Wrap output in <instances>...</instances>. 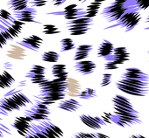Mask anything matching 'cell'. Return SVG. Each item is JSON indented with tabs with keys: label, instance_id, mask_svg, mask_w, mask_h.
I'll list each match as a JSON object with an SVG mask.
<instances>
[{
	"label": "cell",
	"instance_id": "6da1fadb",
	"mask_svg": "<svg viewBox=\"0 0 149 138\" xmlns=\"http://www.w3.org/2000/svg\"><path fill=\"white\" fill-rule=\"evenodd\" d=\"M116 88L128 95L145 97L149 91V75L137 67H128L117 81Z\"/></svg>",
	"mask_w": 149,
	"mask_h": 138
},
{
	"label": "cell",
	"instance_id": "7a4b0ae2",
	"mask_svg": "<svg viewBox=\"0 0 149 138\" xmlns=\"http://www.w3.org/2000/svg\"><path fill=\"white\" fill-rule=\"evenodd\" d=\"M114 112L111 115L112 123L120 127H132L141 123L139 113L134 108L131 101L125 96L116 95L111 99Z\"/></svg>",
	"mask_w": 149,
	"mask_h": 138
},
{
	"label": "cell",
	"instance_id": "3957f363",
	"mask_svg": "<svg viewBox=\"0 0 149 138\" xmlns=\"http://www.w3.org/2000/svg\"><path fill=\"white\" fill-rule=\"evenodd\" d=\"M31 130L40 138H61L63 131L51 121H42L38 124H32Z\"/></svg>",
	"mask_w": 149,
	"mask_h": 138
},
{
	"label": "cell",
	"instance_id": "277c9868",
	"mask_svg": "<svg viewBox=\"0 0 149 138\" xmlns=\"http://www.w3.org/2000/svg\"><path fill=\"white\" fill-rule=\"evenodd\" d=\"M139 12L140 11L132 7L127 12H125L122 16V18L117 23L113 24L110 27H107L106 29L114 28V27H121V28H124L125 32L132 31L138 26V24L139 23L141 19V14Z\"/></svg>",
	"mask_w": 149,
	"mask_h": 138
},
{
	"label": "cell",
	"instance_id": "5b68a950",
	"mask_svg": "<svg viewBox=\"0 0 149 138\" xmlns=\"http://www.w3.org/2000/svg\"><path fill=\"white\" fill-rule=\"evenodd\" d=\"M93 25V19H89L84 16L74 20L67 21L66 23L67 29L72 36H80L87 33Z\"/></svg>",
	"mask_w": 149,
	"mask_h": 138
},
{
	"label": "cell",
	"instance_id": "8992f818",
	"mask_svg": "<svg viewBox=\"0 0 149 138\" xmlns=\"http://www.w3.org/2000/svg\"><path fill=\"white\" fill-rule=\"evenodd\" d=\"M132 7L129 6L128 5H120V4H116L115 2H112L109 6L103 9L100 14L102 18H104L106 20V22L115 24Z\"/></svg>",
	"mask_w": 149,
	"mask_h": 138
},
{
	"label": "cell",
	"instance_id": "52a82bcc",
	"mask_svg": "<svg viewBox=\"0 0 149 138\" xmlns=\"http://www.w3.org/2000/svg\"><path fill=\"white\" fill-rule=\"evenodd\" d=\"M50 114L51 113L47 105L40 101H36V103L33 106H32L30 108L25 111L26 116L30 117L33 121H38L48 120Z\"/></svg>",
	"mask_w": 149,
	"mask_h": 138
},
{
	"label": "cell",
	"instance_id": "ba28073f",
	"mask_svg": "<svg viewBox=\"0 0 149 138\" xmlns=\"http://www.w3.org/2000/svg\"><path fill=\"white\" fill-rule=\"evenodd\" d=\"M40 93L44 92H67L68 82L61 81L58 79L47 80L44 83L39 85Z\"/></svg>",
	"mask_w": 149,
	"mask_h": 138
},
{
	"label": "cell",
	"instance_id": "9c48e42d",
	"mask_svg": "<svg viewBox=\"0 0 149 138\" xmlns=\"http://www.w3.org/2000/svg\"><path fill=\"white\" fill-rule=\"evenodd\" d=\"M45 73L46 68L44 66L40 65H33L25 77L28 78L33 84H37L39 86L47 81Z\"/></svg>",
	"mask_w": 149,
	"mask_h": 138
},
{
	"label": "cell",
	"instance_id": "30bf717a",
	"mask_svg": "<svg viewBox=\"0 0 149 138\" xmlns=\"http://www.w3.org/2000/svg\"><path fill=\"white\" fill-rule=\"evenodd\" d=\"M67 92H44L40 93L38 95H35V101L42 102L46 105H51L57 101L64 100L66 97Z\"/></svg>",
	"mask_w": 149,
	"mask_h": 138
},
{
	"label": "cell",
	"instance_id": "8fae6325",
	"mask_svg": "<svg viewBox=\"0 0 149 138\" xmlns=\"http://www.w3.org/2000/svg\"><path fill=\"white\" fill-rule=\"evenodd\" d=\"M50 14H52V15H61L68 21H70V20L77 19L80 17L84 16L85 12H84V8H79L77 6V5L73 4V5H69V6H66L62 12H54V13H50Z\"/></svg>",
	"mask_w": 149,
	"mask_h": 138
},
{
	"label": "cell",
	"instance_id": "7c38bea8",
	"mask_svg": "<svg viewBox=\"0 0 149 138\" xmlns=\"http://www.w3.org/2000/svg\"><path fill=\"white\" fill-rule=\"evenodd\" d=\"M129 59H130V53L127 52L126 47L124 46L115 47L112 54L108 58L104 59L105 61H112L118 66L125 64Z\"/></svg>",
	"mask_w": 149,
	"mask_h": 138
},
{
	"label": "cell",
	"instance_id": "4fadbf2b",
	"mask_svg": "<svg viewBox=\"0 0 149 138\" xmlns=\"http://www.w3.org/2000/svg\"><path fill=\"white\" fill-rule=\"evenodd\" d=\"M24 24L25 23L19 21L16 19H13L12 21H6L2 19L1 23H0V30L6 31L14 39L17 38L19 34L21 32Z\"/></svg>",
	"mask_w": 149,
	"mask_h": 138
},
{
	"label": "cell",
	"instance_id": "5bb4252c",
	"mask_svg": "<svg viewBox=\"0 0 149 138\" xmlns=\"http://www.w3.org/2000/svg\"><path fill=\"white\" fill-rule=\"evenodd\" d=\"M20 108L15 100L8 94L0 100V115H8L10 113L19 110Z\"/></svg>",
	"mask_w": 149,
	"mask_h": 138
},
{
	"label": "cell",
	"instance_id": "9a60e30c",
	"mask_svg": "<svg viewBox=\"0 0 149 138\" xmlns=\"http://www.w3.org/2000/svg\"><path fill=\"white\" fill-rule=\"evenodd\" d=\"M32 121L33 120L28 116H19L15 118L14 121L13 122V127L18 131L20 135L26 136L31 129Z\"/></svg>",
	"mask_w": 149,
	"mask_h": 138
},
{
	"label": "cell",
	"instance_id": "2e32d148",
	"mask_svg": "<svg viewBox=\"0 0 149 138\" xmlns=\"http://www.w3.org/2000/svg\"><path fill=\"white\" fill-rule=\"evenodd\" d=\"M74 68L76 72L79 73L82 75H90L95 72L97 65L94 61L85 59L76 62L74 65Z\"/></svg>",
	"mask_w": 149,
	"mask_h": 138
},
{
	"label": "cell",
	"instance_id": "e0dca14e",
	"mask_svg": "<svg viewBox=\"0 0 149 138\" xmlns=\"http://www.w3.org/2000/svg\"><path fill=\"white\" fill-rule=\"evenodd\" d=\"M42 44L43 39L37 35H30L26 38H24L21 41L18 42V45L34 52H38L40 49Z\"/></svg>",
	"mask_w": 149,
	"mask_h": 138
},
{
	"label": "cell",
	"instance_id": "ac0fdd59",
	"mask_svg": "<svg viewBox=\"0 0 149 138\" xmlns=\"http://www.w3.org/2000/svg\"><path fill=\"white\" fill-rule=\"evenodd\" d=\"M79 119L85 126L95 130L102 128V127L106 124L104 121L102 119V117L100 116H92L90 115L84 114L79 116Z\"/></svg>",
	"mask_w": 149,
	"mask_h": 138
},
{
	"label": "cell",
	"instance_id": "d6986e66",
	"mask_svg": "<svg viewBox=\"0 0 149 138\" xmlns=\"http://www.w3.org/2000/svg\"><path fill=\"white\" fill-rule=\"evenodd\" d=\"M37 10H35L33 7H27L22 11L15 12L13 13V17L23 23H31L35 22V18L37 16Z\"/></svg>",
	"mask_w": 149,
	"mask_h": 138
},
{
	"label": "cell",
	"instance_id": "ffe728a7",
	"mask_svg": "<svg viewBox=\"0 0 149 138\" xmlns=\"http://www.w3.org/2000/svg\"><path fill=\"white\" fill-rule=\"evenodd\" d=\"M6 56L13 59L23 60L26 57V48H24L23 46L13 44L10 46V48L6 51Z\"/></svg>",
	"mask_w": 149,
	"mask_h": 138
},
{
	"label": "cell",
	"instance_id": "44dd1931",
	"mask_svg": "<svg viewBox=\"0 0 149 138\" xmlns=\"http://www.w3.org/2000/svg\"><path fill=\"white\" fill-rule=\"evenodd\" d=\"M58 108L66 112H77V110L80 109L81 108V104L79 103L78 101L74 100V99H64L62 101H61L58 103Z\"/></svg>",
	"mask_w": 149,
	"mask_h": 138
},
{
	"label": "cell",
	"instance_id": "7402d4cb",
	"mask_svg": "<svg viewBox=\"0 0 149 138\" xmlns=\"http://www.w3.org/2000/svg\"><path fill=\"white\" fill-rule=\"evenodd\" d=\"M51 72L54 79L61 81H68V72L67 71V66L64 64H54L51 67Z\"/></svg>",
	"mask_w": 149,
	"mask_h": 138
},
{
	"label": "cell",
	"instance_id": "603a6c76",
	"mask_svg": "<svg viewBox=\"0 0 149 138\" xmlns=\"http://www.w3.org/2000/svg\"><path fill=\"white\" fill-rule=\"evenodd\" d=\"M92 50H93V46L91 45L78 46L76 49V52H74V60L76 62L85 60L89 57Z\"/></svg>",
	"mask_w": 149,
	"mask_h": 138
},
{
	"label": "cell",
	"instance_id": "cb8c5ba5",
	"mask_svg": "<svg viewBox=\"0 0 149 138\" xmlns=\"http://www.w3.org/2000/svg\"><path fill=\"white\" fill-rule=\"evenodd\" d=\"M115 47L113 44L109 40H103V42L99 45L97 48V57L106 59L109 56H111L114 51Z\"/></svg>",
	"mask_w": 149,
	"mask_h": 138
},
{
	"label": "cell",
	"instance_id": "d4e9b609",
	"mask_svg": "<svg viewBox=\"0 0 149 138\" xmlns=\"http://www.w3.org/2000/svg\"><path fill=\"white\" fill-rule=\"evenodd\" d=\"M8 95H10L14 100L15 101L17 102V104L20 107V108H23V107H26L27 104H30L32 101L26 95H24L21 91H18L16 89H13V90H11L7 93Z\"/></svg>",
	"mask_w": 149,
	"mask_h": 138
},
{
	"label": "cell",
	"instance_id": "484cf974",
	"mask_svg": "<svg viewBox=\"0 0 149 138\" xmlns=\"http://www.w3.org/2000/svg\"><path fill=\"white\" fill-rule=\"evenodd\" d=\"M15 82V79L6 70L0 73V88H8Z\"/></svg>",
	"mask_w": 149,
	"mask_h": 138
},
{
	"label": "cell",
	"instance_id": "4316f807",
	"mask_svg": "<svg viewBox=\"0 0 149 138\" xmlns=\"http://www.w3.org/2000/svg\"><path fill=\"white\" fill-rule=\"evenodd\" d=\"M28 4H29V0H8L7 1L8 7L11 10H13L14 12L27 8Z\"/></svg>",
	"mask_w": 149,
	"mask_h": 138
},
{
	"label": "cell",
	"instance_id": "83f0119b",
	"mask_svg": "<svg viewBox=\"0 0 149 138\" xmlns=\"http://www.w3.org/2000/svg\"><path fill=\"white\" fill-rule=\"evenodd\" d=\"M127 5L139 11L146 10L149 7V0H129Z\"/></svg>",
	"mask_w": 149,
	"mask_h": 138
},
{
	"label": "cell",
	"instance_id": "f1b7e54d",
	"mask_svg": "<svg viewBox=\"0 0 149 138\" xmlns=\"http://www.w3.org/2000/svg\"><path fill=\"white\" fill-rule=\"evenodd\" d=\"M59 59H60L59 53L54 51L45 52L41 56V59L47 63H56L59 60Z\"/></svg>",
	"mask_w": 149,
	"mask_h": 138
},
{
	"label": "cell",
	"instance_id": "f546056e",
	"mask_svg": "<svg viewBox=\"0 0 149 138\" xmlns=\"http://www.w3.org/2000/svg\"><path fill=\"white\" fill-rule=\"evenodd\" d=\"M76 45L70 38H65L61 40V52H68L74 49Z\"/></svg>",
	"mask_w": 149,
	"mask_h": 138
},
{
	"label": "cell",
	"instance_id": "4dcf8cb0",
	"mask_svg": "<svg viewBox=\"0 0 149 138\" xmlns=\"http://www.w3.org/2000/svg\"><path fill=\"white\" fill-rule=\"evenodd\" d=\"M68 91H70L72 93H77V95L80 93V83L74 80V79H69L68 80Z\"/></svg>",
	"mask_w": 149,
	"mask_h": 138
},
{
	"label": "cell",
	"instance_id": "1f68e13d",
	"mask_svg": "<svg viewBox=\"0 0 149 138\" xmlns=\"http://www.w3.org/2000/svg\"><path fill=\"white\" fill-rule=\"evenodd\" d=\"M97 96V91L93 88H88L85 90H83L79 93L78 97L81 99H85V100H89V99H92L94 97Z\"/></svg>",
	"mask_w": 149,
	"mask_h": 138
},
{
	"label": "cell",
	"instance_id": "d6a6232c",
	"mask_svg": "<svg viewBox=\"0 0 149 138\" xmlns=\"http://www.w3.org/2000/svg\"><path fill=\"white\" fill-rule=\"evenodd\" d=\"M42 32L46 35H54V34H58L61 32V31L59 30V28L54 26V25H44L43 26V29H42Z\"/></svg>",
	"mask_w": 149,
	"mask_h": 138
},
{
	"label": "cell",
	"instance_id": "836d02e7",
	"mask_svg": "<svg viewBox=\"0 0 149 138\" xmlns=\"http://www.w3.org/2000/svg\"><path fill=\"white\" fill-rule=\"evenodd\" d=\"M111 81H112V75H111V74H104L103 77H102L100 86L102 88H105V87L109 86L111 83Z\"/></svg>",
	"mask_w": 149,
	"mask_h": 138
},
{
	"label": "cell",
	"instance_id": "e575fe53",
	"mask_svg": "<svg viewBox=\"0 0 149 138\" xmlns=\"http://www.w3.org/2000/svg\"><path fill=\"white\" fill-rule=\"evenodd\" d=\"M49 0H29V5L32 7H41L47 5Z\"/></svg>",
	"mask_w": 149,
	"mask_h": 138
},
{
	"label": "cell",
	"instance_id": "d590c367",
	"mask_svg": "<svg viewBox=\"0 0 149 138\" xmlns=\"http://www.w3.org/2000/svg\"><path fill=\"white\" fill-rule=\"evenodd\" d=\"M96 134L94 133H85V132H78L74 135L71 138H94Z\"/></svg>",
	"mask_w": 149,
	"mask_h": 138
},
{
	"label": "cell",
	"instance_id": "8d00e7d4",
	"mask_svg": "<svg viewBox=\"0 0 149 138\" xmlns=\"http://www.w3.org/2000/svg\"><path fill=\"white\" fill-rule=\"evenodd\" d=\"M0 18H1L3 20H6V21H12L14 19L9 12L6 11L4 9L0 10Z\"/></svg>",
	"mask_w": 149,
	"mask_h": 138
},
{
	"label": "cell",
	"instance_id": "74e56055",
	"mask_svg": "<svg viewBox=\"0 0 149 138\" xmlns=\"http://www.w3.org/2000/svg\"><path fill=\"white\" fill-rule=\"evenodd\" d=\"M101 5L102 4L97 2L96 0H94V1L91 5H89L86 7V11H97V12H99V9L101 7Z\"/></svg>",
	"mask_w": 149,
	"mask_h": 138
},
{
	"label": "cell",
	"instance_id": "f35d334b",
	"mask_svg": "<svg viewBox=\"0 0 149 138\" xmlns=\"http://www.w3.org/2000/svg\"><path fill=\"white\" fill-rule=\"evenodd\" d=\"M104 67L105 70H116V69L118 68V66L115 65L112 61H105Z\"/></svg>",
	"mask_w": 149,
	"mask_h": 138
},
{
	"label": "cell",
	"instance_id": "ab89813d",
	"mask_svg": "<svg viewBox=\"0 0 149 138\" xmlns=\"http://www.w3.org/2000/svg\"><path fill=\"white\" fill-rule=\"evenodd\" d=\"M111 115L112 113H108V112H105L101 117L102 119L104 121V122L107 124V123H112V121H111Z\"/></svg>",
	"mask_w": 149,
	"mask_h": 138
},
{
	"label": "cell",
	"instance_id": "60d3db41",
	"mask_svg": "<svg viewBox=\"0 0 149 138\" xmlns=\"http://www.w3.org/2000/svg\"><path fill=\"white\" fill-rule=\"evenodd\" d=\"M6 43H7V39L3 35V33L0 32V48H3L4 46L6 45Z\"/></svg>",
	"mask_w": 149,
	"mask_h": 138
},
{
	"label": "cell",
	"instance_id": "b9f144b4",
	"mask_svg": "<svg viewBox=\"0 0 149 138\" xmlns=\"http://www.w3.org/2000/svg\"><path fill=\"white\" fill-rule=\"evenodd\" d=\"M52 3L54 4V6H60L61 5H63L67 0H51Z\"/></svg>",
	"mask_w": 149,
	"mask_h": 138
},
{
	"label": "cell",
	"instance_id": "7bdbcfd3",
	"mask_svg": "<svg viewBox=\"0 0 149 138\" xmlns=\"http://www.w3.org/2000/svg\"><path fill=\"white\" fill-rule=\"evenodd\" d=\"M25 138H40L34 132H33L31 129H30V131L28 132V134L25 136Z\"/></svg>",
	"mask_w": 149,
	"mask_h": 138
},
{
	"label": "cell",
	"instance_id": "ee69618b",
	"mask_svg": "<svg viewBox=\"0 0 149 138\" xmlns=\"http://www.w3.org/2000/svg\"><path fill=\"white\" fill-rule=\"evenodd\" d=\"M94 138H110L108 135H104V134H102V133H97L96 134V136Z\"/></svg>",
	"mask_w": 149,
	"mask_h": 138
},
{
	"label": "cell",
	"instance_id": "f6af8a7d",
	"mask_svg": "<svg viewBox=\"0 0 149 138\" xmlns=\"http://www.w3.org/2000/svg\"><path fill=\"white\" fill-rule=\"evenodd\" d=\"M128 138H146V137L144 136V135H142L137 134V135H131V136L128 137Z\"/></svg>",
	"mask_w": 149,
	"mask_h": 138
},
{
	"label": "cell",
	"instance_id": "bcb514c9",
	"mask_svg": "<svg viewBox=\"0 0 149 138\" xmlns=\"http://www.w3.org/2000/svg\"><path fill=\"white\" fill-rule=\"evenodd\" d=\"M4 66H5V68H6V69H9V68H12V66H12L10 63H6Z\"/></svg>",
	"mask_w": 149,
	"mask_h": 138
},
{
	"label": "cell",
	"instance_id": "7dc6e473",
	"mask_svg": "<svg viewBox=\"0 0 149 138\" xmlns=\"http://www.w3.org/2000/svg\"><path fill=\"white\" fill-rule=\"evenodd\" d=\"M146 23L149 25V12H148V15H147V17H146ZM146 29H149V26H148V27H146Z\"/></svg>",
	"mask_w": 149,
	"mask_h": 138
},
{
	"label": "cell",
	"instance_id": "c3c4849f",
	"mask_svg": "<svg viewBox=\"0 0 149 138\" xmlns=\"http://www.w3.org/2000/svg\"><path fill=\"white\" fill-rule=\"evenodd\" d=\"M79 2H85V1H87V0H78Z\"/></svg>",
	"mask_w": 149,
	"mask_h": 138
},
{
	"label": "cell",
	"instance_id": "681fc988",
	"mask_svg": "<svg viewBox=\"0 0 149 138\" xmlns=\"http://www.w3.org/2000/svg\"><path fill=\"white\" fill-rule=\"evenodd\" d=\"M3 136H2V133L1 132H0V138H2Z\"/></svg>",
	"mask_w": 149,
	"mask_h": 138
},
{
	"label": "cell",
	"instance_id": "f907efd6",
	"mask_svg": "<svg viewBox=\"0 0 149 138\" xmlns=\"http://www.w3.org/2000/svg\"><path fill=\"white\" fill-rule=\"evenodd\" d=\"M1 20H2V19H1V18H0V23H1Z\"/></svg>",
	"mask_w": 149,
	"mask_h": 138
},
{
	"label": "cell",
	"instance_id": "816d5d0a",
	"mask_svg": "<svg viewBox=\"0 0 149 138\" xmlns=\"http://www.w3.org/2000/svg\"><path fill=\"white\" fill-rule=\"evenodd\" d=\"M148 52V53H149V50H148V52Z\"/></svg>",
	"mask_w": 149,
	"mask_h": 138
}]
</instances>
